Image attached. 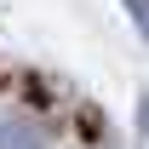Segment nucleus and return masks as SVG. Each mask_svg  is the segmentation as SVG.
I'll use <instances>...</instances> for the list:
<instances>
[{"mask_svg":"<svg viewBox=\"0 0 149 149\" xmlns=\"http://www.w3.org/2000/svg\"><path fill=\"white\" fill-rule=\"evenodd\" d=\"M0 149H46V126H35L29 115H6L0 120Z\"/></svg>","mask_w":149,"mask_h":149,"instance_id":"1","label":"nucleus"},{"mask_svg":"<svg viewBox=\"0 0 149 149\" xmlns=\"http://www.w3.org/2000/svg\"><path fill=\"white\" fill-rule=\"evenodd\" d=\"M138 138H143V143H149V97H143V103H138Z\"/></svg>","mask_w":149,"mask_h":149,"instance_id":"3","label":"nucleus"},{"mask_svg":"<svg viewBox=\"0 0 149 149\" xmlns=\"http://www.w3.org/2000/svg\"><path fill=\"white\" fill-rule=\"evenodd\" d=\"M126 12H132V23L149 35V0H126Z\"/></svg>","mask_w":149,"mask_h":149,"instance_id":"2","label":"nucleus"}]
</instances>
